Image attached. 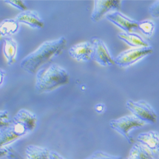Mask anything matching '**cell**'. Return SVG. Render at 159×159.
<instances>
[{"label": "cell", "mask_w": 159, "mask_h": 159, "mask_svg": "<svg viewBox=\"0 0 159 159\" xmlns=\"http://www.w3.org/2000/svg\"><path fill=\"white\" fill-rule=\"evenodd\" d=\"M66 46L67 39L63 36L45 41L22 59L20 67L31 75L36 74L45 64L61 55Z\"/></svg>", "instance_id": "cell-1"}, {"label": "cell", "mask_w": 159, "mask_h": 159, "mask_svg": "<svg viewBox=\"0 0 159 159\" xmlns=\"http://www.w3.org/2000/svg\"><path fill=\"white\" fill-rule=\"evenodd\" d=\"M70 76L61 66L52 64L43 66L36 73L35 89L39 93H46L68 84Z\"/></svg>", "instance_id": "cell-2"}, {"label": "cell", "mask_w": 159, "mask_h": 159, "mask_svg": "<svg viewBox=\"0 0 159 159\" xmlns=\"http://www.w3.org/2000/svg\"><path fill=\"white\" fill-rule=\"evenodd\" d=\"M145 122L132 115H127L116 119H112L109 122L110 127L123 136L129 144H133L134 141L131 136L132 130L144 127Z\"/></svg>", "instance_id": "cell-3"}, {"label": "cell", "mask_w": 159, "mask_h": 159, "mask_svg": "<svg viewBox=\"0 0 159 159\" xmlns=\"http://www.w3.org/2000/svg\"><path fill=\"white\" fill-rule=\"evenodd\" d=\"M153 48L151 46L131 48L123 51L115 57V64L120 68H129L141 59L153 54Z\"/></svg>", "instance_id": "cell-4"}, {"label": "cell", "mask_w": 159, "mask_h": 159, "mask_svg": "<svg viewBox=\"0 0 159 159\" xmlns=\"http://www.w3.org/2000/svg\"><path fill=\"white\" fill-rule=\"evenodd\" d=\"M126 108L132 115L146 124H155L157 114L152 106L144 100L133 101L129 99L126 102Z\"/></svg>", "instance_id": "cell-5"}, {"label": "cell", "mask_w": 159, "mask_h": 159, "mask_svg": "<svg viewBox=\"0 0 159 159\" xmlns=\"http://www.w3.org/2000/svg\"><path fill=\"white\" fill-rule=\"evenodd\" d=\"M30 133L20 123L11 120L10 125L0 130V148L8 147L11 143Z\"/></svg>", "instance_id": "cell-6"}, {"label": "cell", "mask_w": 159, "mask_h": 159, "mask_svg": "<svg viewBox=\"0 0 159 159\" xmlns=\"http://www.w3.org/2000/svg\"><path fill=\"white\" fill-rule=\"evenodd\" d=\"M91 42L94 48L93 60L102 67H109L115 64V58L102 39L95 37L92 38Z\"/></svg>", "instance_id": "cell-7"}, {"label": "cell", "mask_w": 159, "mask_h": 159, "mask_svg": "<svg viewBox=\"0 0 159 159\" xmlns=\"http://www.w3.org/2000/svg\"><path fill=\"white\" fill-rule=\"evenodd\" d=\"M122 1H113V0H96L94 2V8L90 16L91 20L98 22L108 12L111 10H118L122 7Z\"/></svg>", "instance_id": "cell-8"}, {"label": "cell", "mask_w": 159, "mask_h": 159, "mask_svg": "<svg viewBox=\"0 0 159 159\" xmlns=\"http://www.w3.org/2000/svg\"><path fill=\"white\" fill-rule=\"evenodd\" d=\"M70 56L78 62H88L93 60L94 48L91 42H83L73 45L68 50Z\"/></svg>", "instance_id": "cell-9"}, {"label": "cell", "mask_w": 159, "mask_h": 159, "mask_svg": "<svg viewBox=\"0 0 159 159\" xmlns=\"http://www.w3.org/2000/svg\"><path fill=\"white\" fill-rule=\"evenodd\" d=\"M106 17L123 32L130 33L137 29L138 21L130 18L118 10L112 11L107 14Z\"/></svg>", "instance_id": "cell-10"}, {"label": "cell", "mask_w": 159, "mask_h": 159, "mask_svg": "<svg viewBox=\"0 0 159 159\" xmlns=\"http://www.w3.org/2000/svg\"><path fill=\"white\" fill-rule=\"evenodd\" d=\"M19 24L27 25L34 30H41L44 28L45 22L40 14L33 10H27L20 11L15 18Z\"/></svg>", "instance_id": "cell-11"}, {"label": "cell", "mask_w": 159, "mask_h": 159, "mask_svg": "<svg viewBox=\"0 0 159 159\" xmlns=\"http://www.w3.org/2000/svg\"><path fill=\"white\" fill-rule=\"evenodd\" d=\"M12 120L20 123L26 127L30 132H31L36 127L38 118L33 112L26 109H21L17 111Z\"/></svg>", "instance_id": "cell-12"}, {"label": "cell", "mask_w": 159, "mask_h": 159, "mask_svg": "<svg viewBox=\"0 0 159 159\" xmlns=\"http://www.w3.org/2000/svg\"><path fill=\"white\" fill-rule=\"evenodd\" d=\"M137 140L153 154L157 153L159 149V133L157 131L150 130L142 132L138 136Z\"/></svg>", "instance_id": "cell-13"}, {"label": "cell", "mask_w": 159, "mask_h": 159, "mask_svg": "<svg viewBox=\"0 0 159 159\" xmlns=\"http://www.w3.org/2000/svg\"><path fill=\"white\" fill-rule=\"evenodd\" d=\"M17 50L18 44L16 39L9 37L4 39L3 52L8 65L11 66L16 62Z\"/></svg>", "instance_id": "cell-14"}, {"label": "cell", "mask_w": 159, "mask_h": 159, "mask_svg": "<svg viewBox=\"0 0 159 159\" xmlns=\"http://www.w3.org/2000/svg\"><path fill=\"white\" fill-rule=\"evenodd\" d=\"M117 36L132 48L150 47L149 43L141 35L133 32H120Z\"/></svg>", "instance_id": "cell-15"}, {"label": "cell", "mask_w": 159, "mask_h": 159, "mask_svg": "<svg viewBox=\"0 0 159 159\" xmlns=\"http://www.w3.org/2000/svg\"><path fill=\"white\" fill-rule=\"evenodd\" d=\"M50 152L47 148L35 144L28 145L25 150L26 159H50Z\"/></svg>", "instance_id": "cell-16"}, {"label": "cell", "mask_w": 159, "mask_h": 159, "mask_svg": "<svg viewBox=\"0 0 159 159\" xmlns=\"http://www.w3.org/2000/svg\"><path fill=\"white\" fill-rule=\"evenodd\" d=\"M20 24L16 19H7L0 23V35L5 37L13 35L18 32Z\"/></svg>", "instance_id": "cell-17"}, {"label": "cell", "mask_w": 159, "mask_h": 159, "mask_svg": "<svg viewBox=\"0 0 159 159\" xmlns=\"http://www.w3.org/2000/svg\"><path fill=\"white\" fill-rule=\"evenodd\" d=\"M153 155V153L144 146L139 143H134L129 156L125 159H147Z\"/></svg>", "instance_id": "cell-18"}, {"label": "cell", "mask_w": 159, "mask_h": 159, "mask_svg": "<svg viewBox=\"0 0 159 159\" xmlns=\"http://www.w3.org/2000/svg\"><path fill=\"white\" fill-rule=\"evenodd\" d=\"M137 29H138L146 37L150 38L153 36L155 33V24L153 20L148 19L139 21Z\"/></svg>", "instance_id": "cell-19"}, {"label": "cell", "mask_w": 159, "mask_h": 159, "mask_svg": "<svg viewBox=\"0 0 159 159\" xmlns=\"http://www.w3.org/2000/svg\"><path fill=\"white\" fill-rule=\"evenodd\" d=\"M84 159H124L122 157L113 155L101 150H97Z\"/></svg>", "instance_id": "cell-20"}, {"label": "cell", "mask_w": 159, "mask_h": 159, "mask_svg": "<svg viewBox=\"0 0 159 159\" xmlns=\"http://www.w3.org/2000/svg\"><path fill=\"white\" fill-rule=\"evenodd\" d=\"M11 123V120L10 119L9 113L7 110L0 111V130L8 127Z\"/></svg>", "instance_id": "cell-21"}, {"label": "cell", "mask_w": 159, "mask_h": 159, "mask_svg": "<svg viewBox=\"0 0 159 159\" xmlns=\"http://www.w3.org/2000/svg\"><path fill=\"white\" fill-rule=\"evenodd\" d=\"M5 3H7L8 5L14 7L21 11L28 10L27 5L24 1H14V0H9V1H5Z\"/></svg>", "instance_id": "cell-22"}, {"label": "cell", "mask_w": 159, "mask_h": 159, "mask_svg": "<svg viewBox=\"0 0 159 159\" xmlns=\"http://www.w3.org/2000/svg\"><path fill=\"white\" fill-rule=\"evenodd\" d=\"M149 12L153 18H159V0L154 2L149 7Z\"/></svg>", "instance_id": "cell-23"}, {"label": "cell", "mask_w": 159, "mask_h": 159, "mask_svg": "<svg viewBox=\"0 0 159 159\" xmlns=\"http://www.w3.org/2000/svg\"><path fill=\"white\" fill-rule=\"evenodd\" d=\"M94 109L98 113L102 114L105 112L106 110H107V107H106V105L103 103H98L96 104Z\"/></svg>", "instance_id": "cell-24"}, {"label": "cell", "mask_w": 159, "mask_h": 159, "mask_svg": "<svg viewBox=\"0 0 159 159\" xmlns=\"http://www.w3.org/2000/svg\"><path fill=\"white\" fill-rule=\"evenodd\" d=\"M50 159H66V158L58 152L54 150H50Z\"/></svg>", "instance_id": "cell-25"}, {"label": "cell", "mask_w": 159, "mask_h": 159, "mask_svg": "<svg viewBox=\"0 0 159 159\" xmlns=\"http://www.w3.org/2000/svg\"><path fill=\"white\" fill-rule=\"evenodd\" d=\"M5 76H6V71L2 69H0V87L3 84Z\"/></svg>", "instance_id": "cell-26"}, {"label": "cell", "mask_w": 159, "mask_h": 159, "mask_svg": "<svg viewBox=\"0 0 159 159\" xmlns=\"http://www.w3.org/2000/svg\"><path fill=\"white\" fill-rule=\"evenodd\" d=\"M8 147L6 148H0V158L6 156L8 153Z\"/></svg>", "instance_id": "cell-27"}, {"label": "cell", "mask_w": 159, "mask_h": 159, "mask_svg": "<svg viewBox=\"0 0 159 159\" xmlns=\"http://www.w3.org/2000/svg\"><path fill=\"white\" fill-rule=\"evenodd\" d=\"M147 159H154V158H153V155H152V156H151V157H148V158H147Z\"/></svg>", "instance_id": "cell-28"}, {"label": "cell", "mask_w": 159, "mask_h": 159, "mask_svg": "<svg viewBox=\"0 0 159 159\" xmlns=\"http://www.w3.org/2000/svg\"><path fill=\"white\" fill-rule=\"evenodd\" d=\"M157 153L158 154V159H159V149H158V152H157Z\"/></svg>", "instance_id": "cell-29"}, {"label": "cell", "mask_w": 159, "mask_h": 159, "mask_svg": "<svg viewBox=\"0 0 159 159\" xmlns=\"http://www.w3.org/2000/svg\"><path fill=\"white\" fill-rule=\"evenodd\" d=\"M0 37H1V35H0Z\"/></svg>", "instance_id": "cell-30"}]
</instances>
